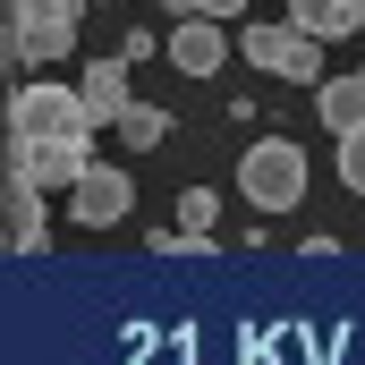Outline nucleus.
Returning a JSON list of instances; mask_svg holds the SVG:
<instances>
[{
    "instance_id": "ddd939ff",
    "label": "nucleus",
    "mask_w": 365,
    "mask_h": 365,
    "mask_svg": "<svg viewBox=\"0 0 365 365\" xmlns=\"http://www.w3.org/2000/svg\"><path fill=\"white\" fill-rule=\"evenodd\" d=\"M212 221H221V195L212 187H187L179 195V230H212Z\"/></svg>"
},
{
    "instance_id": "1a4fd4ad",
    "label": "nucleus",
    "mask_w": 365,
    "mask_h": 365,
    "mask_svg": "<svg viewBox=\"0 0 365 365\" xmlns=\"http://www.w3.org/2000/svg\"><path fill=\"white\" fill-rule=\"evenodd\" d=\"M43 195H51V187H34L26 170H9V247H17V255L43 247Z\"/></svg>"
},
{
    "instance_id": "dca6fc26",
    "label": "nucleus",
    "mask_w": 365,
    "mask_h": 365,
    "mask_svg": "<svg viewBox=\"0 0 365 365\" xmlns=\"http://www.w3.org/2000/svg\"><path fill=\"white\" fill-rule=\"evenodd\" d=\"M204 9H212V17H238V9H255V0H204Z\"/></svg>"
},
{
    "instance_id": "7ed1b4c3",
    "label": "nucleus",
    "mask_w": 365,
    "mask_h": 365,
    "mask_svg": "<svg viewBox=\"0 0 365 365\" xmlns=\"http://www.w3.org/2000/svg\"><path fill=\"white\" fill-rule=\"evenodd\" d=\"M238 195H247L255 212H289V204H306V145H289V136H255V145L238 153Z\"/></svg>"
},
{
    "instance_id": "0eeeda50",
    "label": "nucleus",
    "mask_w": 365,
    "mask_h": 365,
    "mask_svg": "<svg viewBox=\"0 0 365 365\" xmlns=\"http://www.w3.org/2000/svg\"><path fill=\"white\" fill-rule=\"evenodd\" d=\"M93 162V145H9V170H26L34 187H77Z\"/></svg>"
},
{
    "instance_id": "f3484780",
    "label": "nucleus",
    "mask_w": 365,
    "mask_h": 365,
    "mask_svg": "<svg viewBox=\"0 0 365 365\" xmlns=\"http://www.w3.org/2000/svg\"><path fill=\"white\" fill-rule=\"evenodd\" d=\"M110 9H119V0H110Z\"/></svg>"
},
{
    "instance_id": "423d86ee",
    "label": "nucleus",
    "mask_w": 365,
    "mask_h": 365,
    "mask_svg": "<svg viewBox=\"0 0 365 365\" xmlns=\"http://www.w3.org/2000/svg\"><path fill=\"white\" fill-rule=\"evenodd\" d=\"M162 51H170V68H187V77H212L230 60V34H221V17H179Z\"/></svg>"
},
{
    "instance_id": "9d476101",
    "label": "nucleus",
    "mask_w": 365,
    "mask_h": 365,
    "mask_svg": "<svg viewBox=\"0 0 365 365\" xmlns=\"http://www.w3.org/2000/svg\"><path fill=\"white\" fill-rule=\"evenodd\" d=\"M289 26L340 43V34H357V26H365V0H289Z\"/></svg>"
},
{
    "instance_id": "9b49d317",
    "label": "nucleus",
    "mask_w": 365,
    "mask_h": 365,
    "mask_svg": "<svg viewBox=\"0 0 365 365\" xmlns=\"http://www.w3.org/2000/svg\"><path fill=\"white\" fill-rule=\"evenodd\" d=\"M314 102H323V128H331V136L365 128V68H357V77H323V86H314Z\"/></svg>"
},
{
    "instance_id": "20e7f679",
    "label": "nucleus",
    "mask_w": 365,
    "mask_h": 365,
    "mask_svg": "<svg viewBox=\"0 0 365 365\" xmlns=\"http://www.w3.org/2000/svg\"><path fill=\"white\" fill-rule=\"evenodd\" d=\"M238 51H247V68H272L289 86H323V34H306V26H247Z\"/></svg>"
},
{
    "instance_id": "2eb2a0df",
    "label": "nucleus",
    "mask_w": 365,
    "mask_h": 365,
    "mask_svg": "<svg viewBox=\"0 0 365 365\" xmlns=\"http://www.w3.org/2000/svg\"><path fill=\"white\" fill-rule=\"evenodd\" d=\"M153 51H162V43H153L145 26H128V34H119V60H128V68H136V60H153Z\"/></svg>"
},
{
    "instance_id": "4468645a",
    "label": "nucleus",
    "mask_w": 365,
    "mask_h": 365,
    "mask_svg": "<svg viewBox=\"0 0 365 365\" xmlns=\"http://www.w3.org/2000/svg\"><path fill=\"white\" fill-rule=\"evenodd\" d=\"M340 187H357V195H365V128L340 136Z\"/></svg>"
},
{
    "instance_id": "f03ea898",
    "label": "nucleus",
    "mask_w": 365,
    "mask_h": 365,
    "mask_svg": "<svg viewBox=\"0 0 365 365\" xmlns=\"http://www.w3.org/2000/svg\"><path fill=\"white\" fill-rule=\"evenodd\" d=\"M86 0H9V68H43L77 51Z\"/></svg>"
},
{
    "instance_id": "6e6552de",
    "label": "nucleus",
    "mask_w": 365,
    "mask_h": 365,
    "mask_svg": "<svg viewBox=\"0 0 365 365\" xmlns=\"http://www.w3.org/2000/svg\"><path fill=\"white\" fill-rule=\"evenodd\" d=\"M77 93H86L93 128H110V119H119V110L136 102V93H128V60H119V51H110V60H93L86 77H77Z\"/></svg>"
},
{
    "instance_id": "f257e3e1",
    "label": "nucleus",
    "mask_w": 365,
    "mask_h": 365,
    "mask_svg": "<svg viewBox=\"0 0 365 365\" xmlns=\"http://www.w3.org/2000/svg\"><path fill=\"white\" fill-rule=\"evenodd\" d=\"M86 136H93L86 93L43 86V77H26V86L9 93V145H86Z\"/></svg>"
},
{
    "instance_id": "39448f33",
    "label": "nucleus",
    "mask_w": 365,
    "mask_h": 365,
    "mask_svg": "<svg viewBox=\"0 0 365 365\" xmlns=\"http://www.w3.org/2000/svg\"><path fill=\"white\" fill-rule=\"evenodd\" d=\"M128 204H136V187H128V170H110V162H86V179L68 187V212H77L86 230L128 221Z\"/></svg>"
},
{
    "instance_id": "f8f14e48",
    "label": "nucleus",
    "mask_w": 365,
    "mask_h": 365,
    "mask_svg": "<svg viewBox=\"0 0 365 365\" xmlns=\"http://www.w3.org/2000/svg\"><path fill=\"white\" fill-rule=\"evenodd\" d=\"M110 128H119V145H128V153H153V145L170 136V110H153V102H128Z\"/></svg>"
}]
</instances>
